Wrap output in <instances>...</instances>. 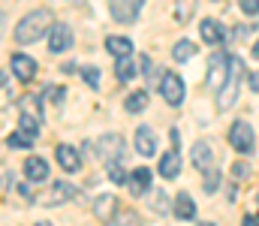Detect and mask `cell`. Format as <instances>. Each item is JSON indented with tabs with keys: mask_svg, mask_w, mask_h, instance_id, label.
I'll use <instances>...</instances> for the list:
<instances>
[{
	"mask_svg": "<svg viewBox=\"0 0 259 226\" xmlns=\"http://www.w3.org/2000/svg\"><path fill=\"white\" fill-rule=\"evenodd\" d=\"M69 199H75V187H72L69 181H58V184H52V190H49V193L36 196V202H39L42 208L64 205V202H69Z\"/></svg>",
	"mask_w": 259,
	"mask_h": 226,
	"instance_id": "5",
	"label": "cell"
},
{
	"mask_svg": "<svg viewBox=\"0 0 259 226\" xmlns=\"http://www.w3.org/2000/svg\"><path fill=\"white\" fill-rule=\"evenodd\" d=\"M229 78V58L226 55H214L211 58V67H208V87L211 91H220L223 87V81Z\"/></svg>",
	"mask_w": 259,
	"mask_h": 226,
	"instance_id": "7",
	"label": "cell"
},
{
	"mask_svg": "<svg viewBox=\"0 0 259 226\" xmlns=\"http://www.w3.org/2000/svg\"><path fill=\"white\" fill-rule=\"evenodd\" d=\"M52 27H55L52 9H33V12H27V15L15 24V42H18V46H30V42H36V39H42L46 33H52Z\"/></svg>",
	"mask_w": 259,
	"mask_h": 226,
	"instance_id": "1",
	"label": "cell"
},
{
	"mask_svg": "<svg viewBox=\"0 0 259 226\" xmlns=\"http://www.w3.org/2000/svg\"><path fill=\"white\" fill-rule=\"evenodd\" d=\"M142 3H145V0H109V12H112L115 21H121V24H133L136 15L142 12Z\"/></svg>",
	"mask_w": 259,
	"mask_h": 226,
	"instance_id": "6",
	"label": "cell"
},
{
	"mask_svg": "<svg viewBox=\"0 0 259 226\" xmlns=\"http://www.w3.org/2000/svg\"><path fill=\"white\" fill-rule=\"evenodd\" d=\"M160 97L169 106H181V100H184V81H181V75L163 70V75H160Z\"/></svg>",
	"mask_w": 259,
	"mask_h": 226,
	"instance_id": "4",
	"label": "cell"
},
{
	"mask_svg": "<svg viewBox=\"0 0 259 226\" xmlns=\"http://www.w3.org/2000/svg\"><path fill=\"white\" fill-rule=\"evenodd\" d=\"M106 172H109V178H112L115 184H124V181H130L127 172H124V166H121L118 160H109V163H106Z\"/></svg>",
	"mask_w": 259,
	"mask_h": 226,
	"instance_id": "27",
	"label": "cell"
},
{
	"mask_svg": "<svg viewBox=\"0 0 259 226\" xmlns=\"http://www.w3.org/2000/svg\"><path fill=\"white\" fill-rule=\"evenodd\" d=\"M250 87H253V94H259V70L250 75Z\"/></svg>",
	"mask_w": 259,
	"mask_h": 226,
	"instance_id": "37",
	"label": "cell"
},
{
	"mask_svg": "<svg viewBox=\"0 0 259 226\" xmlns=\"http://www.w3.org/2000/svg\"><path fill=\"white\" fill-rule=\"evenodd\" d=\"M196 3H199V0H178V3H175V18H178L181 24H187V21L193 18Z\"/></svg>",
	"mask_w": 259,
	"mask_h": 226,
	"instance_id": "23",
	"label": "cell"
},
{
	"mask_svg": "<svg viewBox=\"0 0 259 226\" xmlns=\"http://www.w3.org/2000/svg\"><path fill=\"white\" fill-rule=\"evenodd\" d=\"M253 142H256V136H253V127L247 121H235L229 127V145L238 151V154H250L253 151Z\"/></svg>",
	"mask_w": 259,
	"mask_h": 226,
	"instance_id": "3",
	"label": "cell"
},
{
	"mask_svg": "<svg viewBox=\"0 0 259 226\" xmlns=\"http://www.w3.org/2000/svg\"><path fill=\"white\" fill-rule=\"evenodd\" d=\"M199 33H202V39H205L208 46H220V42L226 39L223 24H220V21H214V18H205V21L199 24Z\"/></svg>",
	"mask_w": 259,
	"mask_h": 226,
	"instance_id": "11",
	"label": "cell"
},
{
	"mask_svg": "<svg viewBox=\"0 0 259 226\" xmlns=\"http://www.w3.org/2000/svg\"><path fill=\"white\" fill-rule=\"evenodd\" d=\"M36 226H52V223H46V220H42V223H36Z\"/></svg>",
	"mask_w": 259,
	"mask_h": 226,
	"instance_id": "41",
	"label": "cell"
},
{
	"mask_svg": "<svg viewBox=\"0 0 259 226\" xmlns=\"http://www.w3.org/2000/svg\"><path fill=\"white\" fill-rule=\"evenodd\" d=\"M142 75H145L148 81H157V75H154V61H151L148 55H142Z\"/></svg>",
	"mask_w": 259,
	"mask_h": 226,
	"instance_id": "32",
	"label": "cell"
},
{
	"mask_svg": "<svg viewBox=\"0 0 259 226\" xmlns=\"http://www.w3.org/2000/svg\"><path fill=\"white\" fill-rule=\"evenodd\" d=\"M127 184H130V190H133V196H145L148 187H151V169L148 166H136Z\"/></svg>",
	"mask_w": 259,
	"mask_h": 226,
	"instance_id": "12",
	"label": "cell"
},
{
	"mask_svg": "<svg viewBox=\"0 0 259 226\" xmlns=\"http://www.w3.org/2000/svg\"><path fill=\"white\" fill-rule=\"evenodd\" d=\"M115 211H118V199H115L112 193H100L97 202H94V214H97L100 220H109Z\"/></svg>",
	"mask_w": 259,
	"mask_h": 226,
	"instance_id": "18",
	"label": "cell"
},
{
	"mask_svg": "<svg viewBox=\"0 0 259 226\" xmlns=\"http://www.w3.org/2000/svg\"><path fill=\"white\" fill-rule=\"evenodd\" d=\"M46 94H49V100H55V103H61L64 100V87H46Z\"/></svg>",
	"mask_w": 259,
	"mask_h": 226,
	"instance_id": "35",
	"label": "cell"
},
{
	"mask_svg": "<svg viewBox=\"0 0 259 226\" xmlns=\"http://www.w3.org/2000/svg\"><path fill=\"white\" fill-rule=\"evenodd\" d=\"M97 154L109 163V160H118L121 154H124V139L118 136V133H112V136H103L100 142H97Z\"/></svg>",
	"mask_w": 259,
	"mask_h": 226,
	"instance_id": "9",
	"label": "cell"
},
{
	"mask_svg": "<svg viewBox=\"0 0 259 226\" xmlns=\"http://www.w3.org/2000/svg\"><path fill=\"white\" fill-rule=\"evenodd\" d=\"M247 169H250L247 163H235V166H232V175H235V178H247Z\"/></svg>",
	"mask_w": 259,
	"mask_h": 226,
	"instance_id": "36",
	"label": "cell"
},
{
	"mask_svg": "<svg viewBox=\"0 0 259 226\" xmlns=\"http://www.w3.org/2000/svg\"><path fill=\"white\" fill-rule=\"evenodd\" d=\"M18 109H21V115H33V118H39V112H42V109H39V97H33V94L24 97V100L18 103Z\"/></svg>",
	"mask_w": 259,
	"mask_h": 226,
	"instance_id": "25",
	"label": "cell"
},
{
	"mask_svg": "<svg viewBox=\"0 0 259 226\" xmlns=\"http://www.w3.org/2000/svg\"><path fill=\"white\" fill-rule=\"evenodd\" d=\"M106 49H109V55H115L118 61L133 55V42H130L127 36H106Z\"/></svg>",
	"mask_w": 259,
	"mask_h": 226,
	"instance_id": "19",
	"label": "cell"
},
{
	"mask_svg": "<svg viewBox=\"0 0 259 226\" xmlns=\"http://www.w3.org/2000/svg\"><path fill=\"white\" fill-rule=\"evenodd\" d=\"M175 214L181 220H196V202L190 199V193H178L175 196Z\"/></svg>",
	"mask_w": 259,
	"mask_h": 226,
	"instance_id": "20",
	"label": "cell"
},
{
	"mask_svg": "<svg viewBox=\"0 0 259 226\" xmlns=\"http://www.w3.org/2000/svg\"><path fill=\"white\" fill-rule=\"evenodd\" d=\"M151 208H154L157 214H163V217L169 214V199H166V193H163V190H157V196L151 199Z\"/></svg>",
	"mask_w": 259,
	"mask_h": 226,
	"instance_id": "29",
	"label": "cell"
},
{
	"mask_svg": "<svg viewBox=\"0 0 259 226\" xmlns=\"http://www.w3.org/2000/svg\"><path fill=\"white\" fill-rule=\"evenodd\" d=\"M24 175H27V181H46L49 178V163L42 160V157H27L24 160Z\"/></svg>",
	"mask_w": 259,
	"mask_h": 226,
	"instance_id": "15",
	"label": "cell"
},
{
	"mask_svg": "<svg viewBox=\"0 0 259 226\" xmlns=\"http://www.w3.org/2000/svg\"><path fill=\"white\" fill-rule=\"evenodd\" d=\"M124 109H127L130 115L145 112V109H148V91H136V94H130L127 103H124Z\"/></svg>",
	"mask_w": 259,
	"mask_h": 226,
	"instance_id": "21",
	"label": "cell"
},
{
	"mask_svg": "<svg viewBox=\"0 0 259 226\" xmlns=\"http://www.w3.org/2000/svg\"><path fill=\"white\" fill-rule=\"evenodd\" d=\"M115 73H118V78H121V81H130V78H136V75H139V70H136V61H133V55L118 61Z\"/></svg>",
	"mask_w": 259,
	"mask_h": 226,
	"instance_id": "22",
	"label": "cell"
},
{
	"mask_svg": "<svg viewBox=\"0 0 259 226\" xmlns=\"http://www.w3.org/2000/svg\"><path fill=\"white\" fill-rule=\"evenodd\" d=\"M3 94H6V97H12V91H9V75L3 73Z\"/></svg>",
	"mask_w": 259,
	"mask_h": 226,
	"instance_id": "38",
	"label": "cell"
},
{
	"mask_svg": "<svg viewBox=\"0 0 259 226\" xmlns=\"http://www.w3.org/2000/svg\"><path fill=\"white\" fill-rule=\"evenodd\" d=\"M238 81H241V61H238V58H229V78L223 81V87H220V100H217L220 109L235 106V100H238Z\"/></svg>",
	"mask_w": 259,
	"mask_h": 226,
	"instance_id": "2",
	"label": "cell"
},
{
	"mask_svg": "<svg viewBox=\"0 0 259 226\" xmlns=\"http://www.w3.org/2000/svg\"><path fill=\"white\" fill-rule=\"evenodd\" d=\"M9 67H12V73L18 75L21 81H30V78L36 75V61H33V58H27V55H12Z\"/></svg>",
	"mask_w": 259,
	"mask_h": 226,
	"instance_id": "13",
	"label": "cell"
},
{
	"mask_svg": "<svg viewBox=\"0 0 259 226\" xmlns=\"http://www.w3.org/2000/svg\"><path fill=\"white\" fill-rule=\"evenodd\" d=\"M136 151H139L142 157L157 154V136H154L151 127H139V130H136Z\"/></svg>",
	"mask_w": 259,
	"mask_h": 226,
	"instance_id": "14",
	"label": "cell"
},
{
	"mask_svg": "<svg viewBox=\"0 0 259 226\" xmlns=\"http://www.w3.org/2000/svg\"><path fill=\"white\" fill-rule=\"evenodd\" d=\"M72 39H75V36H72V27L61 21V24H55L52 33H49V49H52L55 55H64V52L72 49Z\"/></svg>",
	"mask_w": 259,
	"mask_h": 226,
	"instance_id": "8",
	"label": "cell"
},
{
	"mask_svg": "<svg viewBox=\"0 0 259 226\" xmlns=\"http://www.w3.org/2000/svg\"><path fill=\"white\" fill-rule=\"evenodd\" d=\"M244 226H259V217H253V214H247V217H244Z\"/></svg>",
	"mask_w": 259,
	"mask_h": 226,
	"instance_id": "39",
	"label": "cell"
},
{
	"mask_svg": "<svg viewBox=\"0 0 259 226\" xmlns=\"http://www.w3.org/2000/svg\"><path fill=\"white\" fill-rule=\"evenodd\" d=\"M193 166L202 169V172H208L214 166V148H211V142H196L193 145Z\"/></svg>",
	"mask_w": 259,
	"mask_h": 226,
	"instance_id": "16",
	"label": "cell"
},
{
	"mask_svg": "<svg viewBox=\"0 0 259 226\" xmlns=\"http://www.w3.org/2000/svg\"><path fill=\"white\" fill-rule=\"evenodd\" d=\"M21 133H27V136H39V118H33V115H21Z\"/></svg>",
	"mask_w": 259,
	"mask_h": 226,
	"instance_id": "28",
	"label": "cell"
},
{
	"mask_svg": "<svg viewBox=\"0 0 259 226\" xmlns=\"http://www.w3.org/2000/svg\"><path fill=\"white\" fill-rule=\"evenodd\" d=\"M193 55H196V46L190 39H181V42L172 49V58H175V61H190Z\"/></svg>",
	"mask_w": 259,
	"mask_h": 226,
	"instance_id": "24",
	"label": "cell"
},
{
	"mask_svg": "<svg viewBox=\"0 0 259 226\" xmlns=\"http://www.w3.org/2000/svg\"><path fill=\"white\" fill-rule=\"evenodd\" d=\"M238 6H241V12H244V15H256V12H259V0H241Z\"/></svg>",
	"mask_w": 259,
	"mask_h": 226,
	"instance_id": "33",
	"label": "cell"
},
{
	"mask_svg": "<svg viewBox=\"0 0 259 226\" xmlns=\"http://www.w3.org/2000/svg\"><path fill=\"white\" fill-rule=\"evenodd\" d=\"M81 78H84L91 87H100V70H97V67H88V70H81Z\"/></svg>",
	"mask_w": 259,
	"mask_h": 226,
	"instance_id": "31",
	"label": "cell"
},
{
	"mask_svg": "<svg viewBox=\"0 0 259 226\" xmlns=\"http://www.w3.org/2000/svg\"><path fill=\"white\" fill-rule=\"evenodd\" d=\"M112 226H139V217H136V214H121Z\"/></svg>",
	"mask_w": 259,
	"mask_h": 226,
	"instance_id": "34",
	"label": "cell"
},
{
	"mask_svg": "<svg viewBox=\"0 0 259 226\" xmlns=\"http://www.w3.org/2000/svg\"><path fill=\"white\" fill-rule=\"evenodd\" d=\"M199 226H214V223H199Z\"/></svg>",
	"mask_w": 259,
	"mask_h": 226,
	"instance_id": "42",
	"label": "cell"
},
{
	"mask_svg": "<svg viewBox=\"0 0 259 226\" xmlns=\"http://www.w3.org/2000/svg\"><path fill=\"white\" fill-rule=\"evenodd\" d=\"M157 172H160L163 178H178V172H181V154H178V151H169V154H163V157H160V166H157Z\"/></svg>",
	"mask_w": 259,
	"mask_h": 226,
	"instance_id": "17",
	"label": "cell"
},
{
	"mask_svg": "<svg viewBox=\"0 0 259 226\" xmlns=\"http://www.w3.org/2000/svg\"><path fill=\"white\" fill-rule=\"evenodd\" d=\"M55 157H58V163H61L64 172H78L81 169V154L72 148V145H58L55 148Z\"/></svg>",
	"mask_w": 259,
	"mask_h": 226,
	"instance_id": "10",
	"label": "cell"
},
{
	"mask_svg": "<svg viewBox=\"0 0 259 226\" xmlns=\"http://www.w3.org/2000/svg\"><path fill=\"white\" fill-rule=\"evenodd\" d=\"M253 58H259V42L253 46Z\"/></svg>",
	"mask_w": 259,
	"mask_h": 226,
	"instance_id": "40",
	"label": "cell"
},
{
	"mask_svg": "<svg viewBox=\"0 0 259 226\" xmlns=\"http://www.w3.org/2000/svg\"><path fill=\"white\" fill-rule=\"evenodd\" d=\"M217 184H220V169H214V166H211V169L205 172V193H214V190H217Z\"/></svg>",
	"mask_w": 259,
	"mask_h": 226,
	"instance_id": "30",
	"label": "cell"
},
{
	"mask_svg": "<svg viewBox=\"0 0 259 226\" xmlns=\"http://www.w3.org/2000/svg\"><path fill=\"white\" fill-rule=\"evenodd\" d=\"M6 145H9V148H30V145H33V136H27V133L18 130V133H9V136H6Z\"/></svg>",
	"mask_w": 259,
	"mask_h": 226,
	"instance_id": "26",
	"label": "cell"
}]
</instances>
